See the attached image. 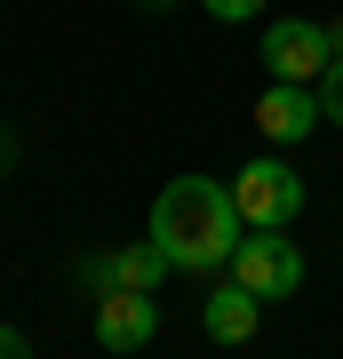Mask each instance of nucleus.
<instances>
[{
	"label": "nucleus",
	"mask_w": 343,
	"mask_h": 359,
	"mask_svg": "<svg viewBox=\"0 0 343 359\" xmlns=\"http://www.w3.org/2000/svg\"><path fill=\"white\" fill-rule=\"evenodd\" d=\"M152 240L168 248L176 271H216V264H231V248L248 240V216H240V200H231V184L176 176L152 200Z\"/></svg>",
	"instance_id": "nucleus-1"
},
{
	"label": "nucleus",
	"mask_w": 343,
	"mask_h": 359,
	"mask_svg": "<svg viewBox=\"0 0 343 359\" xmlns=\"http://www.w3.org/2000/svg\"><path fill=\"white\" fill-rule=\"evenodd\" d=\"M231 200H240L248 231H288L304 216V176H295L288 160H248L240 176H231Z\"/></svg>",
	"instance_id": "nucleus-2"
},
{
	"label": "nucleus",
	"mask_w": 343,
	"mask_h": 359,
	"mask_svg": "<svg viewBox=\"0 0 343 359\" xmlns=\"http://www.w3.org/2000/svg\"><path fill=\"white\" fill-rule=\"evenodd\" d=\"M231 280H240L248 295H264V304H280V295L304 287V256H295V240L288 231H248L240 248H231Z\"/></svg>",
	"instance_id": "nucleus-3"
},
{
	"label": "nucleus",
	"mask_w": 343,
	"mask_h": 359,
	"mask_svg": "<svg viewBox=\"0 0 343 359\" xmlns=\"http://www.w3.org/2000/svg\"><path fill=\"white\" fill-rule=\"evenodd\" d=\"M264 65H271V80H319L335 65V32L304 25V16H280V25L264 32Z\"/></svg>",
	"instance_id": "nucleus-4"
},
{
	"label": "nucleus",
	"mask_w": 343,
	"mask_h": 359,
	"mask_svg": "<svg viewBox=\"0 0 343 359\" xmlns=\"http://www.w3.org/2000/svg\"><path fill=\"white\" fill-rule=\"evenodd\" d=\"M160 335V304H152V287H112L96 304V344L104 351H144Z\"/></svg>",
	"instance_id": "nucleus-5"
},
{
	"label": "nucleus",
	"mask_w": 343,
	"mask_h": 359,
	"mask_svg": "<svg viewBox=\"0 0 343 359\" xmlns=\"http://www.w3.org/2000/svg\"><path fill=\"white\" fill-rule=\"evenodd\" d=\"M255 128H264L271 144H304L319 128V88L311 80H271V88L255 96Z\"/></svg>",
	"instance_id": "nucleus-6"
},
{
	"label": "nucleus",
	"mask_w": 343,
	"mask_h": 359,
	"mask_svg": "<svg viewBox=\"0 0 343 359\" xmlns=\"http://www.w3.org/2000/svg\"><path fill=\"white\" fill-rule=\"evenodd\" d=\"M255 311H264V295H248L240 280H216L208 304H200V327L216 335V344H248V335H255Z\"/></svg>",
	"instance_id": "nucleus-7"
},
{
	"label": "nucleus",
	"mask_w": 343,
	"mask_h": 359,
	"mask_svg": "<svg viewBox=\"0 0 343 359\" xmlns=\"http://www.w3.org/2000/svg\"><path fill=\"white\" fill-rule=\"evenodd\" d=\"M120 287H160V271H168V248L160 240H144V248H120Z\"/></svg>",
	"instance_id": "nucleus-8"
},
{
	"label": "nucleus",
	"mask_w": 343,
	"mask_h": 359,
	"mask_svg": "<svg viewBox=\"0 0 343 359\" xmlns=\"http://www.w3.org/2000/svg\"><path fill=\"white\" fill-rule=\"evenodd\" d=\"M72 287H80V295H88V304H104V295H112V287H120V264H112V256H88V264H80V271H72Z\"/></svg>",
	"instance_id": "nucleus-9"
},
{
	"label": "nucleus",
	"mask_w": 343,
	"mask_h": 359,
	"mask_svg": "<svg viewBox=\"0 0 343 359\" xmlns=\"http://www.w3.org/2000/svg\"><path fill=\"white\" fill-rule=\"evenodd\" d=\"M311 88H319V120H335V128H343V56L311 80Z\"/></svg>",
	"instance_id": "nucleus-10"
},
{
	"label": "nucleus",
	"mask_w": 343,
	"mask_h": 359,
	"mask_svg": "<svg viewBox=\"0 0 343 359\" xmlns=\"http://www.w3.org/2000/svg\"><path fill=\"white\" fill-rule=\"evenodd\" d=\"M216 25H240V16H264V0H200Z\"/></svg>",
	"instance_id": "nucleus-11"
},
{
	"label": "nucleus",
	"mask_w": 343,
	"mask_h": 359,
	"mask_svg": "<svg viewBox=\"0 0 343 359\" xmlns=\"http://www.w3.org/2000/svg\"><path fill=\"white\" fill-rule=\"evenodd\" d=\"M0 359H32V344H25V335H16L8 320H0Z\"/></svg>",
	"instance_id": "nucleus-12"
},
{
	"label": "nucleus",
	"mask_w": 343,
	"mask_h": 359,
	"mask_svg": "<svg viewBox=\"0 0 343 359\" xmlns=\"http://www.w3.org/2000/svg\"><path fill=\"white\" fill-rule=\"evenodd\" d=\"M328 32H335V56H343V25H328Z\"/></svg>",
	"instance_id": "nucleus-13"
},
{
	"label": "nucleus",
	"mask_w": 343,
	"mask_h": 359,
	"mask_svg": "<svg viewBox=\"0 0 343 359\" xmlns=\"http://www.w3.org/2000/svg\"><path fill=\"white\" fill-rule=\"evenodd\" d=\"M152 8H168V0H152Z\"/></svg>",
	"instance_id": "nucleus-14"
}]
</instances>
